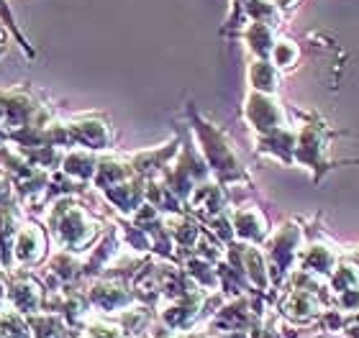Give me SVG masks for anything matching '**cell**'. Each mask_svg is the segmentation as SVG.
Returning <instances> with one entry per match:
<instances>
[{
	"label": "cell",
	"instance_id": "obj_1",
	"mask_svg": "<svg viewBox=\"0 0 359 338\" xmlns=\"http://www.w3.org/2000/svg\"><path fill=\"white\" fill-rule=\"evenodd\" d=\"M334 131L323 126L318 118H311L303 123V128L298 131V146H295V162L311 167L316 172V180H321L323 172L331 169L329 159V136Z\"/></svg>",
	"mask_w": 359,
	"mask_h": 338
},
{
	"label": "cell",
	"instance_id": "obj_2",
	"mask_svg": "<svg viewBox=\"0 0 359 338\" xmlns=\"http://www.w3.org/2000/svg\"><path fill=\"white\" fill-rule=\"evenodd\" d=\"M300 231L298 223H285L280 225L277 236L269 244L267 251V272L272 287H280L287 279V274L292 272V264L298 262L300 256Z\"/></svg>",
	"mask_w": 359,
	"mask_h": 338
},
{
	"label": "cell",
	"instance_id": "obj_3",
	"mask_svg": "<svg viewBox=\"0 0 359 338\" xmlns=\"http://www.w3.org/2000/svg\"><path fill=\"white\" fill-rule=\"evenodd\" d=\"M280 310H283L285 321H290L295 325H308L321 321L323 313H326V305L318 297V293L295 287V290H290V293L285 295V300L280 302Z\"/></svg>",
	"mask_w": 359,
	"mask_h": 338
},
{
	"label": "cell",
	"instance_id": "obj_4",
	"mask_svg": "<svg viewBox=\"0 0 359 338\" xmlns=\"http://www.w3.org/2000/svg\"><path fill=\"white\" fill-rule=\"evenodd\" d=\"M244 113H247V120L257 128L259 136H267V134H272V131H277V128L287 126L280 103H277L275 98H269L267 92H252L247 98Z\"/></svg>",
	"mask_w": 359,
	"mask_h": 338
},
{
	"label": "cell",
	"instance_id": "obj_5",
	"mask_svg": "<svg viewBox=\"0 0 359 338\" xmlns=\"http://www.w3.org/2000/svg\"><path fill=\"white\" fill-rule=\"evenodd\" d=\"M298 264H300V269L311 272L316 277L329 279L339 267V254L331 251L329 246H323V244H311L306 251H300Z\"/></svg>",
	"mask_w": 359,
	"mask_h": 338
},
{
	"label": "cell",
	"instance_id": "obj_6",
	"mask_svg": "<svg viewBox=\"0 0 359 338\" xmlns=\"http://www.w3.org/2000/svg\"><path fill=\"white\" fill-rule=\"evenodd\" d=\"M233 233L249 244H262L269 236V223L257 208H244L233 213Z\"/></svg>",
	"mask_w": 359,
	"mask_h": 338
},
{
	"label": "cell",
	"instance_id": "obj_7",
	"mask_svg": "<svg viewBox=\"0 0 359 338\" xmlns=\"http://www.w3.org/2000/svg\"><path fill=\"white\" fill-rule=\"evenodd\" d=\"M252 85H255L257 92H275L277 85H280V72H277L275 64L259 59L252 64Z\"/></svg>",
	"mask_w": 359,
	"mask_h": 338
},
{
	"label": "cell",
	"instance_id": "obj_8",
	"mask_svg": "<svg viewBox=\"0 0 359 338\" xmlns=\"http://www.w3.org/2000/svg\"><path fill=\"white\" fill-rule=\"evenodd\" d=\"M247 38H249V44H252V49H255L262 59L267 57L269 52H272V41H275V36H272V31H269L262 21H257L255 26L249 29Z\"/></svg>",
	"mask_w": 359,
	"mask_h": 338
},
{
	"label": "cell",
	"instance_id": "obj_9",
	"mask_svg": "<svg viewBox=\"0 0 359 338\" xmlns=\"http://www.w3.org/2000/svg\"><path fill=\"white\" fill-rule=\"evenodd\" d=\"M272 57H275L277 67H290L292 62L298 59V49L290 41H283V44H277V49H272Z\"/></svg>",
	"mask_w": 359,
	"mask_h": 338
},
{
	"label": "cell",
	"instance_id": "obj_10",
	"mask_svg": "<svg viewBox=\"0 0 359 338\" xmlns=\"http://www.w3.org/2000/svg\"><path fill=\"white\" fill-rule=\"evenodd\" d=\"M339 333H341L344 338H359V310H357V313H349V316H344Z\"/></svg>",
	"mask_w": 359,
	"mask_h": 338
},
{
	"label": "cell",
	"instance_id": "obj_11",
	"mask_svg": "<svg viewBox=\"0 0 359 338\" xmlns=\"http://www.w3.org/2000/svg\"><path fill=\"white\" fill-rule=\"evenodd\" d=\"M349 259H352V264L359 269V251H354V254H349Z\"/></svg>",
	"mask_w": 359,
	"mask_h": 338
},
{
	"label": "cell",
	"instance_id": "obj_12",
	"mask_svg": "<svg viewBox=\"0 0 359 338\" xmlns=\"http://www.w3.org/2000/svg\"><path fill=\"white\" fill-rule=\"evenodd\" d=\"M318 338H339L337 333H326V336H318Z\"/></svg>",
	"mask_w": 359,
	"mask_h": 338
}]
</instances>
